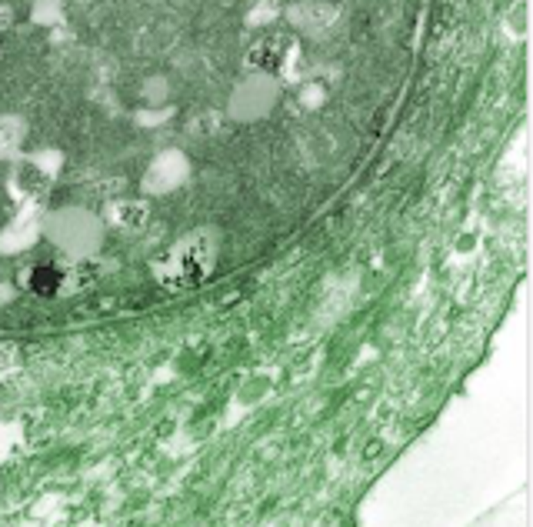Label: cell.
<instances>
[{
    "instance_id": "cell-1",
    "label": "cell",
    "mask_w": 533,
    "mask_h": 527,
    "mask_svg": "<svg viewBox=\"0 0 533 527\" xmlns=\"http://www.w3.org/2000/svg\"><path fill=\"white\" fill-rule=\"evenodd\" d=\"M47 284H57V274H50V271H44V274H37V288L44 290Z\"/></svg>"
}]
</instances>
